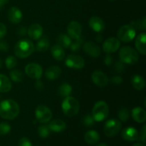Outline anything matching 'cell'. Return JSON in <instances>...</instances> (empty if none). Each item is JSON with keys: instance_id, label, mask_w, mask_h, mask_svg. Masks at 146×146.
Returning a JSON list of instances; mask_svg holds the SVG:
<instances>
[{"instance_id": "cell-25", "label": "cell", "mask_w": 146, "mask_h": 146, "mask_svg": "<svg viewBox=\"0 0 146 146\" xmlns=\"http://www.w3.org/2000/svg\"><path fill=\"white\" fill-rule=\"evenodd\" d=\"M133 87L137 91H142L145 87V81L143 76L140 75H134L131 79Z\"/></svg>"}, {"instance_id": "cell-39", "label": "cell", "mask_w": 146, "mask_h": 146, "mask_svg": "<svg viewBox=\"0 0 146 146\" xmlns=\"http://www.w3.org/2000/svg\"><path fill=\"white\" fill-rule=\"evenodd\" d=\"M124 68H125V66H124V64L123 62H121V61H117L116 63L114 65V70L116 73L118 74H121L123 71H124Z\"/></svg>"}, {"instance_id": "cell-16", "label": "cell", "mask_w": 146, "mask_h": 146, "mask_svg": "<svg viewBox=\"0 0 146 146\" xmlns=\"http://www.w3.org/2000/svg\"><path fill=\"white\" fill-rule=\"evenodd\" d=\"M9 21L12 24H19L22 20V12L17 7H11L7 13Z\"/></svg>"}, {"instance_id": "cell-21", "label": "cell", "mask_w": 146, "mask_h": 146, "mask_svg": "<svg viewBox=\"0 0 146 146\" xmlns=\"http://www.w3.org/2000/svg\"><path fill=\"white\" fill-rule=\"evenodd\" d=\"M131 116L134 121L139 123H142L146 121V112L141 107L134 108L131 111Z\"/></svg>"}, {"instance_id": "cell-17", "label": "cell", "mask_w": 146, "mask_h": 146, "mask_svg": "<svg viewBox=\"0 0 146 146\" xmlns=\"http://www.w3.org/2000/svg\"><path fill=\"white\" fill-rule=\"evenodd\" d=\"M27 34L30 38L33 40H37L41 38L43 35V28L39 24H32L29 26Z\"/></svg>"}, {"instance_id": "cell-14", "label": "cell", "mask_w": 146, "mask_h": 146, "mask_svg": "<svg viewBox=\"0 0 146 146\" xmlns=\"http://www.w3.org/2000/svg\"><path fill=\"white\" fill-rule=\"evenodd\" d=\"M121 136L125 141L133 142L139 140V133L136 128L133 127H127L121 132Z\"/></svg>"}, {"instance_id": "cell-20", "label": "cell", "mask_w": 146, "mask_h": 146, "mask_svg": "<svg viewBox=\"0 0 146 146\" xmlns=\"http://www.w3.org/2000/svg\"><path fill=\"white\" fill-rule=\"evenodd\" d=\"M47 126L49 128L50 131L54 133H61L65 131L66 128V124L63 120L55 119L51 121Z\"/></svg>"}, {"instance_id": "cell-31", "label": "cell", "mask_w": 146, "mask_h": 146, "mask_svg": "<svg viewBox=\"0 0 146 146\" xmlns=\"http://www.w3.org/2000/svg\"><path fill=\"white\" fill-rule=\"evenodd\" d=\"M74 40L75 41L74 42H71L69 48L71 49V51H72L73 52H78L80 51V49H81L83 44L84 43L85 38H84V36H81L78 38H76V39Z\"/></svg>"}, {"instance_id": "cell-48", "label": "cell", "mask_w": 146, "mask_h": 146, "mask_svg": "<svg viewBox=\"0 0 146 146\" xmlns=\"http://www.w3.org/2000/svg\"><path fill=\"white\" fill-rule=\"evenodd\" d=\"M9 1V0H0V9Z\"/></svg>"}, {"instance_id": "cell-36", "label": "cell", "mask_w": 146, "mask_h": 146, "mask_svg": "<svg viewBox=\"0 0 146 146\" xmlns=\"http://www.w3.org/2000/svg\"><path fill=\"white\" fill-rule=\"evenodd\" d=\"M130 25L132 26L135 29L145 30L146 29V19L144 17L143 21H133Z\"/></svg>"}, {"instance_id": "cell-49", "label": "cell", "mask_w": 146, "mask_h": 146, "mask_svg": "<svg viewBox=\"0 0 146 146\" xmlns=\"http://www.w3.org/2000/svg\"><path fill=\"white\" fill-rule=\"evenodd\" d=\"M133 146H145L144 144H142V143H135L134 144Z\"/></svg>"}, {"instance_id": "cell-5", "label": "cell", "mask_w": 146, "mask_h": 146, "mask_svg": "<svg viewBox=\"0 0 146 146\" xmlns=\"http://www.w3.org/2000/svg\"><path fill=\"white\" fill-rule=\"evenodd\" d=\"M109 114V108L104 101H97L92 109V116L95 121L101 122L106 119Z\"/></svg>"}, {"instance_id": "cell-35", "label": "cell", "mask_w": 146, "mask_h": 146, "mask_svg": "<svg viewBox=\"0 0 146 146\" xmlns=\"http://www.w3.org/2000/svg\"><path fill=\"white\" fill-rule=\"evenodd\" d=\"M95 120L91 115H86L82 118V123L86 127H91L95 123Z\"/></svg>"}, {"instance_id": "cell-38", "label": "cell", "mask_w": 146, "mask_h": 146, "mask_svg": "<svg viewBox=\"0 0 146 146\" xmlns=\"http://www.w3.org/2000/svg\"><path fill=\"white\" fill-rule=\"evenodd\" d=\"M108 82L115 84V85H119V84H121L123 82V78L120 76H112L110 78H108Z\"/></svg>"}, {"instance_id": "cell-40", "label": "cell", "mask_w": 146, "mask_h": 146, "mask_svg": "<svg viewBox=\"0 0 146 146\" xmlns=\"http://www.w3.org/2000/svg\"><path fill=\"white\" fill-rule=\"evenodd\" d=\"M19 146H33L31 141L27 137H23L19 141Z\"/></svg>"}, {"instance_id": "cell-4", "label": "cell", "mask_w": 146, "mask_h": 146, "mask_svg": "<svg viewBox=\"0 0 146 146\" xmlns=\"http://www.w3.org/2000/svg\"><path fill=\"white\" fill-rule=\"evenodd\" d=\"M120 61L123 64L133 65L136 64L139 59V55L138 52L132 47L125 46L122 47L119 51Z\"/></svg>"}, {"instance_id": "cell-51", "label": "cell", "mask_w": 146, "mask_h": 146, "mask_svg": "<svg viewBox=\"0 0 146 146\" xmlns=\"http://www.w3.org/2000/svg\"><path fill=\"white\" fill-rule=\"evenodd\" d=\"M1 66H2V61H1V59L0 58V68H1Z\"/></svg>"}, {"instance_id": "cell-29", "label": "cell", "mask_w": 146, "mask_h": 146, "mask_svg": "<svg viewBox=\"0 0 146 146\" xmlns=\"http://www.w3.org/2000/svg\"><path fill=\"white\" fill-rule=\"evenodd\" d=\"M71 93H72V86L68 83H63L58 88V94L63 98L69 96Z\"/></svg>"}, {"instance_id": "cell-13", "label": "cell", "mask_w": 146, "mask_h": 146, "mask_svg": "<svg viewBox=\"0 0 146 146\" xmlns=\"http://www.w3.org/2000/svg\"><path fill=\"white\" fill-rule=\"evenodd\" d=\"M84 51L88 55L93 58H97L101 55V50L99 46L93 41H86L84 43L83 45Z\"/></svg>"}, {"instance_id": "cell-24", "label": "cell", "mask_w": 146, "mask_h": 146, "mask_svg": "<svg viewBox=\"0 0 146 146\" xmlns=\"http://www.w3.org/2000/svg\"><path fill=\"white\" fill-rule=\"evenodd\" d=\"M84 139L87 143L90 145H94L100 141V135L97 131L91 130L86 133L84 135Z\"/></svg>"}, {"instance_id": "cell-1", "label": "cell", "mask_w": 146, "mask_h": 146, "mask_svg": "<svg viewBox=\"0 0 146 146\" xmlns=\"http://www.w3.org/2000/svg\"><path fill=\"white\" fill-rule=\"evenodd\" d=\"M20 112L18 104L11 99H7L0 103V116L6 120L17 118Z\"/></svg>"}, {"instance_id": "cell-37", "label": "cell", "mask_w": 146, "mask_h": 146, "mask_svg": "<svg viewBox=\"0 0 146 146\" xmlns=\"http://www.w3.org/2000/svg\"><path fill=\"white\" fill-rule=\"evenodd\" d=\"M11 125L7 122L0 123V135H5L11 131Z\"/></svg>"}, {"instance_id": "cell-52", "label": "cell", "mask_w": 146, "mask_h": 146, "mask_svg": "<svg viewBox=\"0 0 146 146\" xmlns=\"http://www.w3.org/2000/svg\"><path fill=\"white\" fill-rule=\"evenodd\" d=\"M109 1H115V0H109Z\"/></svg>"}, {"instance_id": "cell-10", "label": "cell", "mask_w": 146, "mask_h": 146, "mask_svg": "<svg viewBox=\"0 0 146 146\" xmlns=\"http://www.w3.org/2000/svg\"><path fill=\"white\" fill-rule=\"evenodd\" d=\"M25 73L29 78L39 79L43 74L42 67L36 63H31L26 66Z\"/></svg>"}, {"instance_id": "cell-44", "label": "cell", "mask_w": 146, "mask_h": 146, "mask_svg": "<svg viewBox=\"0 0 146 146\" xmlns=\"http://www.w3.org/2000/svg\"><path fill=\"white\" fill-rule=\"evenodd\" d=\"M9 49V44L5 40H1L0 41V51L2 52H7Z\"/></svg>"}, {"instance_id": "cell-9", "label": "cell", "mask_w": 146, "mask_h": 146, "mask_svg": "<svg viewBox=\"0 0 146 146\" xmlns=\"http://www.w3.org/2000/svg\"><path fill=\"white\" fill-rule=\"evenodd\" d=\"M65 64L70 68L81 69L85 66V61L80 56L69 55L66 58Z\"/></svg>"}, {"instance_id": "cell-28", "label": "cell", "mask_w": 146, "mask_h": 146, "mask_svg": "<svg viewBox=\"0 0 146 146\" xmlns=\"http://www.w3.org/2000/svg\"><path fill=\"white\" fill-rule=\"evenodd\" d=\"M56 42L57 44L62 48H69L72 41H71V38L69 36L65 34H61L57 37Z\"/></svg>"}, {"instance_id": "cell-7", "label": "cell", "mask_w": 146, "mask_h": 146, "mask_svg": "<svg viewBox=\"0 0 146 146\" xmlns=\"http://www.w3.org/2000/svg\"><path fill=\"white\" fill-rule=\"evenodd\" d=\"M122 128L121 121L115 118H112L106 121L104 127L105 135L108 138H113L118 135Z\"/></svg>"}, {"instance_id": "cell-15", "label": "cell", "mask_w": 146, "mask_h": 146, "mask_svg": "<svg viewBox=\"0 0 146 146\" xmlns=\"http://www.w3.org/2000/svg\"><path fill=\"white\" fill-rule=\"evenodd\" d=\"M91 78L94 84L99 87H105L108 84V78L103 71H95L92 74Z\"/></svg>"}, {"instance_id": "cell-8", "label": "cell", "mask_w": 146, "mask_h": 146, "mask_svg": "<svg viewBox=\"0 0 146 146\" xmlns=\"http://www.w3.org/2000/svg\"><path fill=\"white\" fill-rule=\"evenodd\" d=\"M36 119L41 123H47L52 118V112L49 108L44 105H39L35 111Z\"/></svg>"}, {"instance_id": "cell-2", "label": "cell", "mask_w": 146, "mask_h": 146, "mask_svg": "<svg viewBox=\"0 0 146 146\" xmlns=\"http://www.w3.org/2000/svg\"><path fill=\"white\" fill-rule=\"evenodd\" d=\"M34 45L28 38L20 39L14 47V54L18 58H25L29 56L34 51Z\"/></svg>"}, {"instance_id": "cell-12", "label": "cell", "mask_w": 146, "mask_h": 146, "mask_svg": "<svg viewBox=\"0 0 146 146\" xmlns=\"http://www.w3.org/2000/svg\"><path fill=\"white\" fill-rule=\"evenodd\" d=\"M67 31L71 38L76 39L81 36L82 26L78 21H71L67 26Z\"/></svg>"}, {"instance_id": "cell-41", "label": "cell", "mask_w": 146, "mask_h": 146, "mask_svg": "<svg viewBox=\"0 0 146 146\" xmlns=\"http://www.w3.org/2000/svg\"><path fill=\"white\" fill-rule=\"evenodd\" d=\"M145 137H146V125H144L142 129L141 130V134L139 135V140L138 141H142L143 143H145Z\"/></svg>"}, {"instance_id": "cell-3", "label": "cell", "mask_w": 146, "mask_h": 146, "mask_svg": "<svg viewBox=\"0 0 146 146\" xmlns=\"http://www.w3.org/2000/svg\"><path fill=\"white\" fill-rule=\"evenodd\" d=\"M63 113L68 117H74L78 114L80 105L76 98L72 96L66 97L61 105Z\"/></svg>"}, {"instance_id": "cell-27", "label": "cell", "mask_w": 146, "mask_h": 146, "mask_svg": "<svg viewBox=\"0 0 146 146\" xmlns=\"http://www.w3.org/2000/svg\"><path fill=\"white\" fill-rule=\"evenodd\" d=\"M11 82L5 75L0 74V92L7 93L11 89Z\"/></svg>"}, {"instance_id": "cell-23", "label": "cell", "mask_w": 146, "mask_h": 146, "mask_svg": "<svg viewBox=\"0 0 146 146\" xmlns=\"http://www.w3.org/2000/svg\"><path fill=\"white\" fill-rule=\"evenodd\" d=\"M51 53L53 58L56 60V61H62L65 58L66 54L64 48L60 46L58 44H55V45L52 46V47L51 48Z\"/></svg>"}, {"instance_id": "cell-19", "label": "cell", "mask_w": 146, "mask_h": 146, "mask_svg": "<svg viewBox=\"0 0 146 146\" xmlns=\"http://www.w3.org/2000/svg\"><path fill=\"white\" fill-rule=\"evenodd\" d=\"M146 34L145 32H142L138 35V36L135 38V48L138 50L139 53H141L142 55L146 54Z\"/></svg>"}, {"instance_id": "cell-32", "label": "cell", "mask_w": 146, "mask_h": 146, "mask_svg": "<svg viewBox=\"0 0 146 146\" xmlns=\"http://www.w3.org/2000/svg\"><path fill=\"white\" fill-rule=\"evenodd\" d=\"M118 116L119 118L120 121H123V122H126L130 118V111L128 108H121L118 113Z\"/></svg>"}, {"instance_id": "cell-53", "label": "cell", "mask_w": 146, "mask_h": 146, "mask_svg": "<svg viewBox=\"0 0 146 146\" xmlns=\"http://www.w3.org/2000/svg\"><path fill=\"white\" fill-rule=\"evenodd\" d=\"M0 146H1V145H0Z\"/></svg>"}, {"instance_id": "cell-6", "label": "cell", "mask_w": 146, "mask_h": 146, "mask_svg": "<svg viewBox=\"0 0 146 146\" xmlns=\"http://www.w3.org/2000/svg\"><path fill=\"white\" fill-rule=\"evenodd\" d=\"M135 34L136 30L130 24L122 26L117 31L118 39L125 43H128L132 41L135 38Z\"/></svg>"}, {"instance_id": "cell-33", "label": "cell", "mask_w": 146, "mask_h": 146, "mask_svg": "<svg viewBox=\"0 0 146 146\" xmlns=\"http://www.w3.org/2000/svg\"><path fill=\"white\" fill-rule=\"evenodd\" d=\"M37 133L39 137L42 138H46L50 135V130L47 125H41L37 128Z\"/></svg>"}, {"instance_id": "cell-11", "label": "cell", "mask_w": 146, "mask_h": 146, "mask_svg": "<svg viewBox=\"0 0 146 146\" xmlns=\"http://www.w3.org/2000/svg\"><path fill=\"white\" fill-rule=\"evenodd\" d=\"M121 42L115 37H110L107 38L103 44V50L106 54H112L119 49Z\"/></svg>"}, {"instance_id": "cell-26", "label": "cell", "mask_w": 146, "mask_h": 146, "mask_svg": "<svg viewBox=\"0 0 146 146\" xmlns=\"http://www.w3.org/2000/svg\"><path fill=\"white\" fill-rule=\"evenodd\" d=\"M50 46L49 40H48V37L44 36H41V38H38V41L37 42L36 45V50L38 52H45L48 49Z\"/></svg>"}, {"instance_id": "cell-43", "label": "cell", "mask_w": 146, "mask_h": 146, "mask_svg": "<svg viewBox=\"0 0 146 146\" xmlns=\"http://www.w3.org/2000/svg\"><path fill=\"white\" fill-rule=\"evenodd\" d=\"M113 61V58L112 56L111 55V54H106V55L104 57V64L106 66H111L112 64Z\"/></svg>"}, {"instance_id": "cell-34", "label": "cell", "mask_w": 146, "mask_h": 146, "mask_svg": "<svg viewBox=\"0 0 146 146\" xmlns=\"http://www.w3.org/2000/svg\"><path fill=\"white\" fill-rule=\"evenodd\" d=\"M17 60L14 56H9L5 60V65L8 69H13L17 66Z\"/></svg>"}, {"instance_id": "cell-46", "label": "cell", "mask_w": 146, "mask_h": 146, "mask_svg": "<svg viewBox=\"0 0 146 146\" xmlns=\"http://www.w3.org/2000/svg\"><path fill=\"white\" fill-rule=\"evenodd\" d=\"M35 86H36V88L37 90H38V91H41L44 87L43 83L41 82L39 79H37L36 82L35 84Z\"/></svg>"}, {"instance_id": "cell-47", "label": "cell", "mask_w": 146, "mask_h": 146, "mask_svg": "<svg viewBox=\"0 0 146 146\" xmlns=\"http://www.w3.org/2000/svg\"><path fill=\"white\" fill-rule=\"evenodd\" d=\"M103 40V36L100 34H98V35L96 36V41L98 43H101Z\"/></svg>"}, {"instance_id": "cell-22", "label": "cell", "mask_w": 146, "mask_h": 146, "mask_svg": "<svg viewBox=\"0 0 146 146\" xmlns=\"http://www.w3.org/2000/svg\"><path fill=\"white\" fill-rule=\"evenodd\" d=\"M61 74V69L57 66L49 67L45 72V76L47 79L54 81L59 78Z\"/></svg>"}, {"instance_id": "cell-18", "label": "cell", "mask_w": 146, "mask_h": 146, "mask_svg": "<svg viewBox=\"0 0 146 146\" xmlns=\"http://www.w3.org/2000/svg\"><path fill=\"white\" fill-rule=\"evenodd\" d=\"M89 27H91L93 31H96L97 33H101L105 29V23L101 19V18L98 17H92L89 19L88 21Z\"/></svg>"}, {"instance_id": "cell-30", "label": "cell", "mask_w": 146, "mask_h": 146, "mask_svg": "<svg viewBox=\"0 0 146 146\" xmlns=\"http://www.w3.org/2000/svg\"><path fill=\"white\" fill-rule=\"evenodd\" d=\"M9 76L11 81H14V82H21L24 79V74L19 69H13L10 71Z\"/></svg>"}, {"instance_id": "cell-45", "label": "cell", "mask_w": 146, "mask_h": 146, "mask_svg": "<svg viewBox=\"0 0 146 146\" xmlns=\"http://www.w3.org/2000/svg\"><path fill=\"white\" fill-rule=\"evenodd\" d=\"M17 34L20 36H24L27 34V29L25 27H19L17 29Z\"/></svg>"}, {"instance_id": "cell-42", "label": "cell", "mask_w": 146, "mask_h": 146, "mask_svg": "<svg viewBox=\"0 0 146 146\" xmlns=\"http://www.w3.org/2000/svg\"><path fill=\"white\" fill-rule=\"evenodd\" d=\"M7 27L4 23L0 22V39L4 38L7 34Z\"/></svg>"}, {"instance_id": "cell-50", "label": "cell", "mask_w": 146, "mask_h": 146, "mask_svg": "<svg viewBox=\"0 0 146 146\" xmlns=\"http://www.w3.org/2000/svg\"><path fill=\"white\" fill-rule=\"evenodd\" d=\"M96 146H108V145H107L106 143H100V144H98Z\"/></svg>"}]
</instances>
